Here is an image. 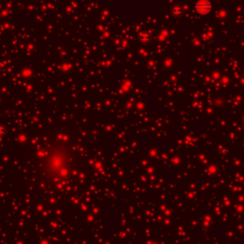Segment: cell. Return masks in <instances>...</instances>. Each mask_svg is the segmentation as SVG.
Here are the masks:
<instances>
[{
    "label": "cell",
    "mask_w": 244,
    "mask_h": 244,
    "mask_svg": "<svg viewBox=\"0 0 244 244\" xmlns=\"http://www.w3.org/2000/svg\"><path fill=\"white\" fill-rule=\"evenodd\" d=\"M5 134H6V130H5V128H3V127L0 126V136H3Z\"/></svg>",
    "instance_id": "6da1fadb"
}]
</instances>
